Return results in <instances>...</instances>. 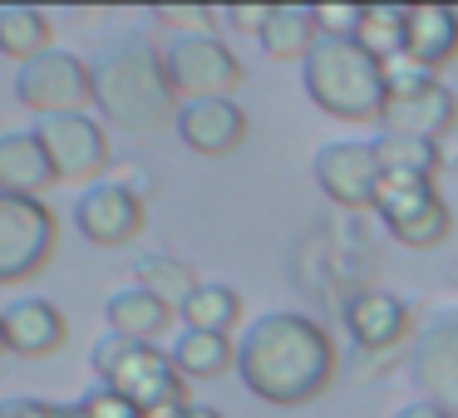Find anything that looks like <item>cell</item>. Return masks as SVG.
<instances>
[{
	"instance_id": "4fadbf2b",
	"label": "cell",
	"mask_w": 458,
	"mask_h": 418,
	"mask_svg": "<svg viewBox=\"0 0 458 418\" xmlns=\"http://www.w3.org/2000/svg\"><path fill=\"white\" fill-rule=\"evenodd\" d=\"M0 325H5V345L11 355H25V359H50L64 349L70 339V320L55 300H40V296H21L0 310Z\"/></svg>"
},
{
	"instance_id": "9a60e30c",
	"label": "cell",
	"mask_w": 458,
	"mask_h": 418,
	"mask_svg": "<svg viewBox=\"0 0 458 418\" xmlns=\"http://www.w3.org/2000/svg\"><path fill=\"white\" fill-rule=\"evenodd\" d=\"M458 129V94L448 89L444 79L434 89H424L419 99H389L385 113H379V133H399V138H424L438 143Z\"/></svg>"
},
{
	"instance_id": "d4e9b609",
	"label": "cell",
	"mask_w": 458,
	"mask_h": 418,
	"mask_svg": "<svg viewBox=\"0 0 458 418\" xmlns=\"http://www.w3.org/2000/svg\"><path fill=\"white\" fill-rule=\"evenodd\" d=\"M133 276H139V286L148 290V296H158L168 310H178L182 300L198 290V276L173 256H139L133 261Z\"/></svg>"
},
{
	"instance_id": "277c9868",
	"label": "cell",
	"mask_w": 458,
	"mask_h": 418,
	"mask_svg": "<svg viewBox=\"0 0 458 418\" xmlns=\"http://www.w3.org/2000/svg\"><path fill=\"white\" fill-rule=\"evenodd\" d=\"M89 364L99 374L104 389L133 398L143 408H158V404H192L188 398V379L173 369V359L153 345H139V339H123V335H104L99 345L89 349Z\"/></svg>"
},
{
	"instance_id": "ffe728a7",
	"label": "cell",
	"mask_w": 458,
	"mask_h": 418,
	"mask_svg": "<svg viewBox=\"0 0 458 418\" xmlns=\"http://www.w3.org/2000/svg\"><path fill=\"white\" fill-rule=\"evenodd\" d=\"M182 330H202V335H232L242 325V296L222 280H198L188 300L178 305Z\"/></svg>"
},
{
	"instance_id": "8992f818",
	"label": "cell",
	"mask_w": 458,
	"mask_h": 418,
	"mask_svg": "<svg viewBox=\"0 0 458 418\" xmlns=\"http://www.w3.org/2000/svg\"><path fill=\"white\" fill-rule=\"evenodd\" d=\"M163 64H168L173 94H178L182 104L232 99V94L247 84L242 60L217 40V35H173L168 50H163Z\"/></svg>"
},
{
	"instance_id": "d6a6232c",
	"label": "cell",
	"mask_w": 458,
	"mask_h": 418,
	"mask_svg": "<svg viewBox=\"0 0 458 418\" xmlns=\"http://www.w3.org/2000/svg\"><path fill=\"white\" fill-rule=\"evenodd\" d=\"M55 404L45 398H11V404H0V418H50Z\"/></svg>"
},
{
	"instance_id": "d6986e66",
	"label": "cell",
	"mask_w": 458,
	"mask_h": 418,
	"mask_svg": "<svg viewBox=\"0 0 458 418\" xmlns=\"http://www.w3.org/2000/svg\"><path fill=\"white\" fill-rule=\"evenodd\" d=\"M257 40L271 60H301L306 64V54L316 50V40H320L316 5H271Z\"/></svg>"
},
{
	"instance_id": "d590c367",
	"label": "cell",
	"mask_w": 458,
	"mask_h": 418,
	"mask_svg": "<svg viewBox=\"0 0 458 418\" xmlns=\"http://www.w3.org/2000/svg\"><path fill=\"white\" fill-rule=\"evenodd\" d=\"M50 418H80V404H55Z\"/></svg>"
},
{
	"instance_id": "603a6c76",
	"label": "cell",
	"mask_w": 458,
	"mask_h": 418,
	"mask_svg": "<svg viewBox=\"0 0 458 418\" xmlns=\"http://www.w3.org/2000/svg\"><path fill=\"white\" fill-rule=\"evenodd\" d=\"M434 197H438V188L424 172H379V182H375V207H379V217H385V227L414 217V212L428 207Z\"/></svg>"
},
{
	"instance_id": "4316f807",
	"label": "cell",
	"mask_w": 458,
	"mask_h": 418,
	"mask_svg": "<svg viewBox=\"0 0 458 418\" xmlns=\"http://www.w3.org/2000/svg\"><path fill=\"white\" fill-rule=\"evenodd\" d=\"M448 231H454V212H448L444 197H434L428 207H419L414 217L394 222L389 237L404 241V247H414V251H434V247H444V241H448Z\"/></svg>"
},
{
	"instance_id": "cb8c5ba5",
	"label": "cell",
	"mask_w": 458,
	"mask_h": 418,
	"mask_svg": "<svg viewBox=\"0 0 458 418\" xmlns=\"http://www.w3.org/2000/svg\"><path fill=\"white\" fill-rule=\"evenodd\" d=\"M404 21H409V5H360L355 40L385 64L394 54H404Z\"/></svg>"
},
{
	"instance_id": "6da1fadb",
	"label": "cell",
	"mask_w": 458,
	"mask_h": 418,
	"mask_svg": "<svg viewBox=\"0 0 458 418\" xmlns=\"http://www.w3.org/2000/svg\"><path fill=\"white\" fill-rule=\"evenodd\" d=\"M335 339L301 310H271L237 339V374L257 398L276 408H306L335 384Z\"/></svg>"
},
{
	"instance_id": "7402d4cb",
	"label": "cell",
	"mask_w": 458,
	"mask_h": 418,
	"mask_svg": "<svg viewBox=\"0 0 458 418\" xmlns=\"http://www.w3.org/2000/svg\"><path fill=\"white\" fill-rule=\"evenodd\" d=\"M50 35V15L35 5H0V54L15 64L40 60L45 50H55Z\"/></svg>"
},
{
	"instance_id": "e0dca14e",
	"label": "cell",
	"mask_w": 458,
	"mask_h": 418,
	"mask_svg": "<svg viewBox=\"0 0 458 418\" xmlns=\"http://www.w3.org/2000/svg\"><path fill=\"white\" fill-rule=\"evenodd\" d=\"M55 168L35 133H0V192L11 197H45L55 188Z\"/></svg>"
},
{
	"instance_id": "5b68a950",
	"label": "cell",
	"mask_w": 458,
	"mask_h": 418,
	"mask_svg": "<svg viewBox=\"0 0 458 418\" xmlns=\"http://www.w3.org/2000/svg\"><path fill=\"white\" fill-rule=\"evenodd\" d=\"M60 247V217L40 197L0 192V286L40 276Z\"/></svg>"
},
{
	"instance_id": "8d00e7d4",
	"label": "cell",
	"mask_w": 458,
	"mask_h": 418,
	"mask_svg": "<svg viewBox=\"0 0 458 418\" xmlns=\"http://www.w3.org/2000/svg\"><path fill=\"white\" fill-rule=\"evenodd\" d=\"M188 418H222V414H217V408H208V404H192Z\"/></svg>"
},
{
	"instance_id": "83f0119b",
	"label": "cell",
	"mask_w": 458,
	"mask_h": 418,
	"mask_svg": "<svg viewBox=\"0 0 458 418\" xmlns=\"http://www.w3.org/2000/svg\"><path fill=\"white\" fill-rule=\"evenodd\" d=\"M379 70H385V94H389V99H419L424 89H434V84H438V74H428L424 64H414L409 54H394V60H385Z\"/></svg>"
},
{
	"instance_id": "4dcf8cb0",
	"label": "cell",
	"mask_w": 458,
	"mask_h": 418,
	"mask_svg": "<svg viewBox=\"0 0 458 418\" xmlns=\"http://www.w3.org/2000/svg\"><path fill=\"white\" fill-rule=\"evenodd\" d=\"M316 25H320V35L355 40V30H360V5H316Z\"/></svg>"
},
{
	"instance_id": "f546056e",
	"label": "cell",
	"mask_w": 458,
	"mask_h": 418,
	"mask_svg": "<svg viewBox=\"0 0 458 418\" xmlns=\"http://www.w3.org/2000/svg\"><path fill=\"white\" fill-rule=\"evenodd\" d=\"M80 418H139V404L99 384V389H89V394L80 398Z\"/></svg>"
},
{
	"instance_id": "30bf717a",
	"label": "cell",
	"mask_w": 458,
	"mask_h": 418,
	"mask_svg": "<svg viewBox=\"0 0 458 418\" xmlns=\"http://www.w3.org/2000/svg\"><path fill=\"white\" fill-rule=\"evenodd\" d=\"M74 227H80L84 241L94 247H129L133 237H143L148 227V207L133 188L123 182H94V188L80 192L74 202Z\"/></svg>"
},
{
	"instance_id": "9c48e42d",
	"label": "cell",
	"mask_w": 458,
	"mask_h": 418,
	"mask_svg": "<svg viewBox=\"0 0 458 418\" xmlns=\"http://www.w3.org/2000/svg\"><path fill=\"white\" fill-rule=\"evenodd\" d=\"M409 379L428 404L458 418V310L434 315L409 339Z\"/></svg>"
},
{
	"instance_id": "f1b7e54d",
	"label": "cell",
	"mask_w": 458,
	"mask_h": 418,
	"mask_svg": "<svg viewBox=\"0 0 458 418\" xmlns=\"http://www.w3.org/2000/svg\"><path fill=\"white\" fill-rule=\"evenodd\" d=\"M158 21L173 25L178 35H212L217 11L212 5H158Z\"/></svg>"
},
{
	"instance_id": "7a4b0ae2",
	"label": "cell",
	"mask_w": 458,
	"mask_h": 418,
	"mask_svg": "<svg viewBox=\"0 0 458 418\" xmlns=\"http://www.w3.org/2000/svg\"><path fill=\"white\" fill-rule=\"evenodd\" d=\"M89 79H94L99 113L123 123V129L148 133V129H163V123H178L182 99L173 94L163 50L153 40H143V35H133V30L114 35L89 60Z\"/></svg>"
},
{
	"instance_id": "74e56055",
	"label": "cell",
	"mask_w": 458,
	"mask_h": 418,
	"mask_svg": "<svg viewBox=\"0 0 458 418\" xmlns=\"http://www.w3.org/2000/svg\"><path fill=\"white\" fill-rule=\"evenodd\" d=\"M0 355H11V345H5V325H0Z\"/></svg>"
},
{
	"instance_id": "2e32d148",
	"label": "cell",
	"mask_w": 458,
	"mask_h": 418,
	"mask_svg": "<svg viewBox=\"0 0 458 418\" xmlns=\"http://www.w3.org/2000/svg\"><path fill=\"white\" fill-rule=\"evenodd\" d=\"M404 54L438 74L444 64L458 60V11L448 5H409L404 21Z\"/></svg>"
},
{
	"instance_id": "3957f363",
	"label": "cell",
	"mask_w": 458,
	"mask_h": 418,
	"mask_svg": "<svg viewBox=\"0 0 458 418\" xmlns=\"http://www.w3.org/2000/svg\"><path fill=\"white\" fill-rule=\"evenodd\" d=\"M301 84L320 113L345 123H379L389 99L379 60L360 40H335V35L316 40V50L301 64Z\"/></svg>"
},
{
	"instance_id": "ba28073f",
	"label": "cell",
	"mask_w": 458,
	"mask_h": 418,
	"mask_svg": "<svg viewBox=\"0 0 458 418\" xmlns=\"http://www.w3.org/2000/svg\"><path fill=\"white\" fill-rule=\"evenodd\" d=\"M35 143L45 148L55 178L60 182H99V172L109 168V138L94 119L84 113H50V119H35Z\"/></svg>"
},
{
	"instance_id": "8fae6325",
	"label": "cell",
	"mask_w": 458,
	"mask_h": 418,
	"mask_svg": "<svg viewBox=\"0 0 458 418\" xmlns=\"http://www.w3.org/2000/svg\"><path fill=\"white\" fill-rule=\"evenodd\" d=\"M316 182L335 207H375V182H379V158L375 143H326L316 153Z\"/></svg>"
},
{
	"instance_id": "484cf974",
	"label": "cell",
	"mask_w": 458,
	"mask_h": 418,
	"mask_svg": "<svg viewBox=\"0 0 458 418\" xmlns=\"http://www.w3.org/2000/svg\"><path fill=\"white\" fill-rule=\"evenodd\" d=\"M375 158H379V172H424V178H434V172L444 168V148H438V143L399 138V133H379Z\"/></svg>"
},
{
	"instance_id": "7c38bea8",
	"label": "cell",
	"mask_w": 458,
	"mask_h": 418,
	"mask_svg": "<svg viewBox=\"0 0 458 418\" xmlns=\"http://www.w3.org/2000/svg\"><path fill=\"white\" fill-rule=\"evenodd\" d=\"M345 330L360 349L369 355H385V349H399L419 335L414 330V310L404 305L389 290H355L345 300Z\"/></svg>"
},
{
	"instance_id": "e575fe53",
	"label": "cell",
	"mask_w": 458,
	"mask_h": 418,
	"mask_svg": "<svg viewBox=\"0 0 458 418\" xmlns=\"http://www.w3.org/2000/svg\"><path fill=\"white\" fill-rule=\"evenodd\" d=\"M192 404H158V408H143L139 418H188Z\"/></svg>"
},
{
	"instance_id": "44dd1931",
	"label": "cell",
	"mask_w": 458,
	"mask_h": 418,
	"mask_svg": "<svg viewBox=\"0 0 458 418\" xmlns=\"http://www.w3.org/2000/svg\"><path fill=\"white\" fill-rule=\"evenodd\" d=\"M173 369L182 379H222L227 369H237V345L232 335H202V330H182L178 345L168 349Z\"/></svg>"
},
{
	"instance_id": "ac0fdd59",
	"label": "cell",
	"mask_w": 458,
	"mask_h": 418,
	"mask_svg": "<svg viewBox=\"0 0 458 418\" xmlns=\"http://www.w3.org/2000/svg\"><path fill=\"white\" fill-rule=\"evenodd\" d=\"M104 315H109V335L153 345V339L173 325V315H178V310H168L158 296H148L143 286H129V290H114L109 305H104Z\"/></svg>"
},
{
	"instance_id": "5bb4252c",
	"label": "cell",
	"mask_w": 458,
	"mask_h": 418,
	"mask_svg": "<svg viewBox=\"0 0 458 418\" xmlns=\"http://www.w3.org/2000/svg\"><path fill=\"white\" fill-rule=\"evenodd\" d=\"M173 129L202 158H227L247 143V113L232 99H198V104H182Z\"/></svg>"
},
{
	"instance_id": "1f68e13d",
	"label": "cell",
	"mask_w": 458,
	"mask_h": 418,
	"mask_svg": "<svg viewBox=\"0 0 458 418\" xmlns=\"http://www.w3.org/2000/svg\"><path fill=\"white\" fill-rule=\"evenodd\" d=\"M267 11H271V5H232V11H227V21L237 25V30L261 35V25H267Z\"/></svg>"
},
{
	"instance_id": "52a82bcc",
	"label": "cell",
	"mask_w": 458,
	"mask_h": 418,
	"mask_svg": "<svg viewBox=\"0 0 458 418\" xmlns=\"http://www.w3.org/2000/svg\"><path fill=\"white\" fill-rule=\"evenodd\" d=\"M15 99L30 113H40V119H50V113H84V104H94L89 60H80L70 50H45L40 60L21 64Z\"/></svg>"
},
{
	"instance_id": "836d02e7",
	"label": "cell",
	"mask_w": 458,
	"mask_h": 418,
	"mask_svg": "<svg viewBox=\"0 0 458 418\" xmlns=\"http://www.w3.org/2000/svg\"><path fill=\"white\" fill-rule=\"evenodd\" d=\"M394 418H448V414L438 404H428V398H414V404H404Z\"/></svg>"
}]
</instances>
